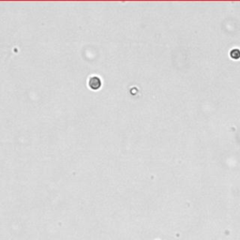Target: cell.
<instances>
[{"mask_svg": "<svg viewBox=\"0 0 240 240\" xmlns=\"http://www.w3.org/2000/svg\"><path fill=\"white\" fill-rule=\"evenodd\" d=\"M231 57L234 59H238L240 57V51L238 49H234L233 51H231Z\"/></svg>", "mask_w": 240, "mask_h": 240, "instance_id": "6da1fadb", "label": "cell"}]
</instances>
